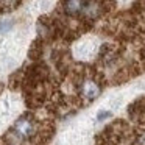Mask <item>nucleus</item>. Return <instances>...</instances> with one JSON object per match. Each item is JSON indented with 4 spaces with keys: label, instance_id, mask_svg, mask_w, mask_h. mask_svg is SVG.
<instances>
[{
    "label": "nucleus",
    "instance_id": "obj_1",
    "mask_svg": "<svg viewBox=\"0 0 145 145\" xmlns=\"http://www.w3.org/2000/svg\"><path fill=\"white\" fill-rule=\"evenodd\" d=\"M13 129H16L24 139H30V137H33L35 133H36V125L30 117L24 116V117H20V119L16 120Z\"/></svg>",
    "mask_w": 145,
    "mask_h": 145
},
{
    "label": "nucleus",
    "instance_id": "obj_2",
    "mask_svg": "<svg viewBox=\"0 0 145 145\" xmlns=\"http://www.w3.org/2000/svg\"><path fill=\"white\" fill-rule=\"evenodd\" d=\"M84 10V2L83 0H66L64 2V11L69 16H76Z\"/></svg>",
    "mask_w": 145,
    "mask_h": 145
},
{
    "label": "nucleus",
    "instance_id": "obj_3",
    "mask_svg": "<svg viewBox=\"0 0 145 145\" xmlns=\"http://www.w3.org/2000/svg\"><path fill=\"white\" fill-rule=\"evenodd\" d=\"M98 94H100V86L97 84L95 81H86L84 84H83V95H84L88 100H94L95 97H98Z\"/></svg>",
    "mask_w": 145,
    "mask_h": 145
},
{
    "label": "nucleus",
    "instance_id": "obj_4",
    "mask_svg": "<svg viewBox=\"0 0 145 145\" xmlns=\"http://www.w3.org/2000/svg\"><path fill=\"white\" fill-rule=\"evenodd\" d=\"M5 142H7L8 145H20L24 142V137L16 131V129H11V131L7 133V136H5Z\"/></svg>",
    "mask_w": 145,
    "mask_h": 145
},
{
    "label": "nucleus",
    "instance_id": "obj_5",
    "mask_svg": "<svg viewBox=\"0 0 145 145\" xmlns=\"http://www.w3.org/2000/svg\"><path fill=\"white\" fill-rule=\"evenodd\" d=\"M108 117H111V112H109V111H101V112L97 114V120H98V122H101V120L108 119Z\"/></svg>",
    "mask_w": 145,
    "mask_h": 145
},
{
    "label": "nucleus",
    "instance_id": "obj_6",
    "mask_svg": "<svg viewBox=\"0 0 145 145\" xmlns=\"http://www.w3.org/2000/svg\"><path fill=\"white\" fill-rule=\"evenodd\" d=\"M136 144H137V145H145V133H140V134H139Z\"/></svg>",
    "mask_w": 145,
    "mask_h": 145
}]
</instances>
